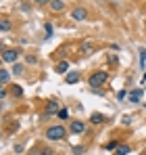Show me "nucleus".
<instances>
[{"mask_svg":"<svg viewBox=\"0 0 146 155\" xmlns=\"http://www.w3.org/2000/svg\"><path fill=\"white\" fill-rule=\"evenodd\" d=\"M59 109H61V107H59V103H56V101H50V103L46 105V113H48V115L59 113Z\"/></svg>","mask_w":146,"mask_h":155,"instance_id":"6e6552de","label":"nucleus"},{"mask_svg":"<svg viewBox=\"0 0 146 155\" xmlns=\"http://www.w3.org/2000/svg\"><path fill=\"white\" fill-rule=\"evenodd\" d=\"M144 107H146V105H144Z\"/></svg>","mask_w":146,"mask_h":155,"instance_id":"c85d7f7f","label":"nucleus"},{"mask_svg":"<svg viewBox=\"0 0 146 155\" xmlns=\"http://www.w3.org/2000/svg\"><path fill=\"white\" fill-rule=\"evenodd\" d=\"M142 155H146V151H144V153H142Z\"/></svg>","mask_w":146,"mask_h":155,"instance_id":"cd10ccee","label":"nucleus"},{"mask_svg":"<svg viewBox=\"0 0 146 155\" xmlns=\"http://www.w3.org/2000/svg\"><path fill=\"white\" fill-rule=\"evenodd\" d=\"M142 97H144V90L142 88H134V90H129V94H127V99H129V103H140L142 101Z\"/></svg>","mask_w":146,"mask_h":155,"instance_id":"39448f33","label":"nucleus"},{"mask_svg":"<svg viewBox=\"0 0 146 155\" xmlns=\"http://www.w3.org/2000/svg\"><path fill=\"white\" fill-rule=\"evenodd\" d=\"M11 94L19 99V97H23V88H21L19 84H13V86H11Z\"/></svg>","mask_w":146,"mask_h":155,"instance_id":"ddd939ff","label":"nucleus"},{"mask_svg":"<svg viewBox=\"0 0 146 155\" xmlns=\"http://www.w3.org/2000/svg\"><path fill=\"white\" fill-rule=\"evenodd\" d=\"M8 29H11V21L4 17V19H2V23H0V31L4 34V31H8Z\"/></svg>","mask_w":146,"mask_h":155,"instance_id":"dca6fc26","label":"nucleus"},{"mask_svg":"<svg viewBox=\"0 0 146 155\" xmlns=\"http://www.w3.org/2000/svg\"><path fill=\"white\" fill-rule=\"evenodd\" d=\"M44 31H46V36H48V38L52 36V23H50V21H48V23H44Z\"/></svg>","mask_w":146,"mask_h":155,"instance_id":"6ab92c4d","label":"nucleus"},{"mask_svg":"<svg viewBox=\"0 0 146 155\" xmlns=\"http://www.w3.org/2000/svg\"><path fill=\"white\" fill-rule=\"evenodd\" d=\"M19 61V51L17 48H4L2 51V63H17Z\"/></svg>","mask_w":146,"mask_h":155,"instance_id":"7ed1b4c3","label":"nucleus"},{"mask_svg":"<svg viewBox=\"0 0 146 155\" xmlns=\"http://www.w3.org/2000/svg\"><path fill=\"white\" fill-rule=\"evenodd\" d=\"M90 122H92V124H102V122H104V115H102V113H92V115H90Z\"/></svg>","mask_w":146,"mask_h":155,"instance_id":"4468645a","label":"nucleus"},{"mask_svg":"<svg viewBox=\"0 0 146 155\" xmlns=\"http://www.w3.org/2000/svg\"><path fill=\"white\" fill-rule=\"evenodd\" d=\"M8 80H11V74H8L6 69H0V86H2V88L8 84Z\"/></svg>","mask_w":146,"mask_h":155,"instance_id":"9d476101","label":"nucleus"},{"mask_svg":"<svg viewBox=\"0 0 146 155\" xmlns=\"http://www.w3.org/2000/svg\"><path fill=\"white\" fill-rule=\"evenodd\" d=\"M73 151H75V153H84V151H86V147H75Z\"/></svg>","mask_w":146,"mask_h":155,"instance_id":"a878e982","label":"nucleus"},{"mask_svg":"<svg viewBox=\"0 0 146 155\" xmlns=\"http://www.w3.org/2000/svg\"><path fill=\"white\" fill-rule=\"evenodd\" d=\"M71 17H73V21H86L88 19V11L84 6H75L71 11Z\"/></svg>","mask_w":146,"mask_h":155,"instance_id":"20e7f679","label":"nucleus"},{"mask_svg":"<svg viewBox=\"0 0 146 155\" xmlns=\"http://www.w3.org/2000/svg\"><path fill=\"white\" fill-rule=\"evenodd\" d=\"M48 6H50V11H54V13H63L65 11V2L63 0H52Z\"/></svg>","mask_w":146,"mask_h":155,"instance_id":"0eeeda50","label":"nucleus"},{"mask_svg":"<svg viewBox=\"0 0 146 155\" xmlns=\"http://www.w3.org/2000/svg\"><path fill=\"white\" fill-rule=\"evenodd\" d=\"M69 130H71L73 134H84V132H86V124H84V122H71Z\"/></svg>","mask_w":146,"mask_h":155,"instance_id":"423d86ee","label":"nucleus"},{"mask_svg":"<svg viewBox=\"0 0 146 155\" xmlns=\"http://www.w3.org/2000/svg\"><path fill=\"white\" fill-rule=\"evenodd\" d=\"M56 115H59V117H61V120H69V109H67V107H61V109H59V113H56Z\"/></svg>","mask_w":146,"mask_h":155,"instance_id":"2eb2a0df","label":"nucleus"},{"mask_svg":"<svg viewBox=\"0 0 146 155\" xmlns=\"http://www.w3.org/2000/svg\"><path fill=\"white\" fill-rule=\"evenodd\" d=\"M123 124H125V126L132 124V117H129V115H123Z\"/></svg>","mask_w":146,"mask_h":155,"instance_id":"5701e85b","label":"nucleus"},{"mask_svg":"<svg viewBox=\"0 0 146 155\" xmlns=\"http://www.w3.org/2000/svg\"><path fill=\"white\" fill-rule=\"evenodd\" d=\"M36 2H38V4H50L52 0H36Z\"/></svg>","mask_w":146,"mask_h":155,"instance_id":"bb28decb","label":"nucleus"},{"mask_svg":"<svg viewBox=\"0 0 146 155\" xmlns=\"http://www.w3.org/2000/svg\"><path fill=\"white\" fill-rule=\"evenodd\" d=\"M104 147H106V149H109V151H115V149H117V147H119V140H111V143H106V145H104Z\"/></svg>","mask_w":146,"mask_h":155,"instance_id":"f3484780","label":"nucleus"},{"mask_svg":"<svg viewBox=\"0 0 146 155\" xmlns=\"http://www.w3.org/2000/svg\"><path fill=\"white\" fill-rule=\"evenodd\" d=\"M56 74H65V76H67V74H69V63H67V61H61V63L56 65Z\"/></svg>","mask_w":146,"mask_h":155,"instance_id":"9b49d317","label":"nucleus"},{"mask_svg":"<svg viewBox=\"0 0 146 155\" xmlns=\"http://www.w3.org/2000/svg\"><path fill=\"white\" fill-rule=\"evenodd\" d=\"M144 65H146V51H144V48H140V67L144 69Z\"/></svg>","mask_w":146,"mask_h":155,"instance_id":"a211bd4d","label":"nucleus"},{"mask_svg":"<svg viewBox=\"0 0 146 155\" xmlns=\"http://www.w3.org/2000/svg\"><path fill=\"white\" fill-rule=\"evenodd\" d=\"M65 136H67L65 126H50V128L46 130V138H48V140H63Z\"/></svg>","mask_w":146,"mask_h":155,"instance_id":"f03ea898","label":"nucleus"},{"mask_svg":"<svg viewBox=\"0 0 146 155\" xmlns=\"http://www.w3.org/2000/svg\"><path fill=\"white\" fill-rule=\"evenodd\" d=\"M81 51H84V52H90V51H92V44H90V42H84Z\"/></svg>","mask_w":146,"mask_h":155,"instance_id":"4be33fe9","label":"nucleus"},{"mask_svg":"<svg viewBox=\"0 0 146 155\" xmlns=\"http://www.w3.org/2000/svg\"><path fill=\"white\" fill-rule=\"evenodd\" d=\"M106 80H109V74L100 69V71H94L92 76L88 78V84H90V88H94V90H98V88H100V86H102V84H104Z\"/></svg>","mask_w":146,"mask_h":155,"instance_id":"f257e3e1","label":"nucleus"},{"mask_svg":"<svg viewBox=\"0 0 146 155\" xmlns=\"http://www.w3.org/2000/svg\"><path fill=\"white\" fill-rule=\"evenodd\" d=\"M13 74H23V65L15 63V65H13Z\"/></svg>","mask_w":146,"mask_h":155,"instance_id":"aec40b11","label":"nucleus"},{"mask_svg":"<svg viewBox=\"0 0 146 155\" xmlns=\"http://www.w3.org/2000/svg\"><path fill=\"white\" fill-rule=\"evenodd\" d=\"M38 153H40V155H52V149H48V147H42Z\"/></svg>","mask_w":146,"mask_h":155,"instance_id":"412c9836","label":"nucleus"},{"mask_svg":"<svg viewBox=\"0 0 146 155\" xmlns=\"http://www.w3.org/2000/svg\"><path fill=\"white\" fill-rule=\"evenodd\" d=\"M129 151H132L129 145H121V143H119V147L115 149V155H129Z\"/></svg>","mask_w":146,"mask_h":155,"instance_id":"f8f14e48","label":"nucleus"},{"mask_svg":"<svg viewBox=\"0 0 146 155\" xmlns=\"http://www.w3.org/2000/svg\"><path fill=\"white\" fill-rule=\"evenodd\" d=\"M23 151V145H15V153H21Z\"/></svg>","mask_w":146,"mask_h":155,"instance_id":"393cba45","label":"nucleus"},{"mask_svg":"<svg viewBox=\"0 0 146 155\" xmlns=\"http://www.w3.org/2000/svg\"><path fill=\"white\" fill-rule=\"evenodd\" d=\"M65 82H67V84H77V82H79V74H77V71H69V74L65 76Z\"/></svg>","mask_w":146,"mask_h":155,"instance_id":"1a4fd4ad","label":"nucleus"},{"mask_svg":"<svg viewBox=\"0 0 146 155\" xmlns=\"http://www.w3.org/2000/svg\"><path fill=\"white\" fill-rule=\"evenodd\" d=\"M27 63H38V59H36V57H31V54H29V57H27Z\"/></svg>","mask_w":146,"mask_h":155,"instance_id":"b1692460","label":"nucleus"}]
</instances>
